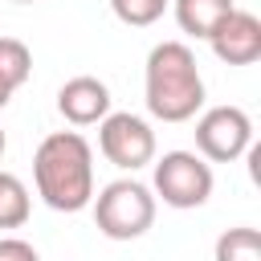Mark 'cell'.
Instances as JSON below:
<instances>
[{"label": "cell", "mask_w": 261, "mask_h": 261, "mask_svg": "<svg viewBox=\"0 0 261 261\" xmlns=\"http://www.w3.org/2000/svg\"><path fill=\"white\" fill-rule=\"evenodd\" d=\"M37 196L53 212H82L94 200V151L77 130H53L33 151Z\"/></svg>", "instance_id": "cell-1"}, {"label": "cell", "mask_w": 261, "mask_h": 261, "mask_svg": "<svg viewBox=\"0 0 261 261\" xmlns=\"http://www.w3.org/2000/svg\"><path fill=\"white\" fill-rule=\"evenodd\" d=\"M143 102L159 122H192L204 106V77L196 53L184 41H159L147 53Z\"/></svg>", "instance_id": "cell-2"}, {"label": "cell", "mask_w": 261, "mask_h": 261, "mask_svg": "<svg viewBox=\"0 0 261 261\" xmlns=\"http://www.w3.org/2000/svg\"><path fill=\"white\" fill-rule=\"evenodd\" d=\"M90 204H94L98 232L110 237V241H139L143 232H151L155 208H159V200L151 196V188L139 184V179H126V175L110 179Z\"/></svg>", "instance_id": "cell-3"}, {"label": "cell", "mask_w": 261, "mask_h": 261, "mask_svg": "<svg viewBox=\"0 0 261 261\" xmlns=\"http://www.w3.org/2000/svg\"><path fill=\"white\" fill-rule=\"evenodd\" d=\"M212 163H204L196 151H163L151 171V196L167 208H204L212 196Z\"/></svg>", "instance_id": "cell-4"}, {"label": "cell", "mask_w": 261, "mask_h": 261, "mask_svg": "<svg viewBox=\"0 0 261 261\" xmlns=\"http://www.w3.org/2000/svg\"><path fill=\"white\" fill-rule=\"evenodd\" d=\"M253 147V118L241 106H208L196 118V155L204 163H232Z\"/></svg>", "instance_id": "cell-5"}, {"label": "cell", "mask_w": 261, "mask_h": 261, "mask_svg": "<svg viewBox=\"0 0 261 261\" xmlns=\"http://www.w3.org/2000/svg\"><path fill=\"white\" fill-rule=\"evenodd\" d=\"M98 151L122 167V171H139L147 163H155V130L147 118L130 114V110H110L98 122Z\"/></svg>", "instance_id": "cell-6"}, {"label": "cell", "mask_w": 261, "mask_h": 261, "mask_svg": "<svg viewBox=\"0 0 261 261\" xmlns=\"http://www.w3.org/2000/svg\"><path fill=\"white\" fill-rule=\"evenodd\" d=\"M212 53L224 61V65H253L261 57V20L245 8H232L208 37Z\"/></svg>", "instance_id": "cell-7"}, {"label": "cell", "mask_w": 261, "mask_h": 261, "mask_svg": "<svg viewBox=\"0 0 261 261\" xmlns=\"http://www.w3.org/2000/svg\"><path fill=\"white\" fill-rule=\"evenodd\" d=\"M57 114L69 126H94V122H102L110 114V86L102 77H90V73L69 77L57 90Z\"/></svg>", "instance_id": "cell-8"}, {"label": "cell", "mask_w": 261, "mask_h": 261, "mask_svg": "<svg viewBox=\"0 0 261 261\" xmlns=\"http://www.w3.org/2000/svg\"><path fill=\"white\" fill-rule=\"evenodd\" d=\"M237 4L232 0H171V12H175V24L196 37V41H208L212 29L232 12Z\"/></svg>", "instance_id": "cell-9"}, {"label": "cell", "mask_w": 261, "mask_h": 261, "mask_svg": "<svg viewBox=\"0 0 261 261\" xmlns=\"http://www.w3.org/2000/svg\"><path fill=\"white\" fill-rule=\"evenodd\" d=\"M33 212V196L20 175L0 171V228H20Z\"/></svg>", "instance_id": "cell-10"}, {"label": "cell", "mask_w": 261, "mask_h": 261, "mask_svg": "<svg viewBox=\"0 0 261 261\" xmlns=\"http://www.w3.org/2000/svg\"><path fill=\"white\" fill-rule=\"evenodd\" d=\"M212 261H261V232L249 228V224L224 228V232L216 237Z\"/></svg>", "instance_id": "cell-11"}, {"label": "cell", "mask_w": 261, "mask_h": 261, "mask_svg": "<svg viewBox=\"0 0 261 261\" xmlns=\"http://www.w3.org/2000/svg\"><path fill=\"white\" fill-rule=\"evenodd\" d=\"M29 73H33V53H29V45L16 41V37H0V77H4L12 90H20V86L29 82Z\"/></svg>", "instance_id": "cell-12"}, {"label": "cell", "mask_w": 261, "mask_h": 261, "mask_svg": "<svg viewBox=\"0 0 261 261\" xmlns=\"http://www.w3.org/2000/svg\"><path fill=\"white\" fill-rule=\"evenodd\" d=\"M167 4L171 0H110V12L130 29H147L167 12Z\"/></svg>", "instance_id": "cell-13"}, {"label": "cell", "mask_w": 261, "mask_h": 261, "mask_svg": "<svg viewBox=\"0 0 261 261\" xmlns=\"http://www.w3.org/2000/svg\"><path fill=\"white\" fill-rule=\"evenodd\" d=\"M0 261H41V253L24 237H0Z\"/></svg>", "instance_id": "cell-14"}, {"label": "cell", "mask_w": 261, "mask_h": 261, "mask_svg": "<svg viewBox=\"0 0 261 261\" xmlns=\"http://www.w3.org/2000/svg\"><path fill=\"white\" fill-rule=\"evenodd\" d=\"M12 94H16V90H12V86H8V82H4V77H0V110H4V106H8V102H12Z\"/></svg>", "instance_id": "cell-15"}, {"label": "cell", "mask_w": 261, "mask_h": 261, "mask_svg": "<svg viewBox=\"0 0 261 261\" xmlns=\"http://www.w3.org/2000/svg\"><path fill=\"white\" fill-rule=\"evenodd\" d=\"M4 151H8V135L0 130V159H4Z\"/></svg>", "instance_id": "cell-16"}, {"label": "cell", "mask_w": 261, "mask_h": 261, "mask_svg": "<svg viewBox=\"0 0 261 261\" xmlns=\"http://www.w3.org/2000/svg\"><path fill=\"white\" fill-rule=\"evenodd\" d=\"M12 4H37V0H12Z\"/></svg>", "instance_id": "cell-17"}]
</instances>
